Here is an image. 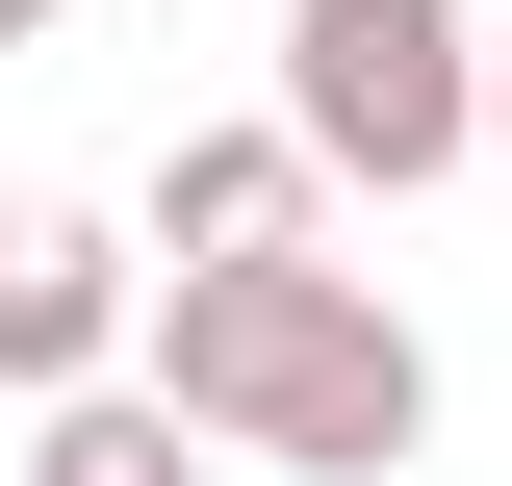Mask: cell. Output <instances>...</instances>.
I'll return each instance as SVG.
<instances>
[{
	"mask_svg": "<svg viewBox=\"0 0 512 486\" xmlns=\"http://www.w3.org/2000/svg\"><path fill=\"white\" fill-rule=\"evenodd\" d=\"M128 384H154L205 461H308V486H384L410 435H436L410 307L333 282V256H180V282L128 307Z\"/></svg>",
	"mask_w": 512,
	"mask_h": 486,
	"instance_id": "6da1fadb",
	"label": "cell"
},
{
	"mask_svg": "<svg viewBox=\"0 0 512 486\" xmlns=\"http://www.w3.org/2000/svg\"><path fill=\"white\" fill-rule=\"evenodd\" d=\"M282 128H308V180H461L487 154V26L461 0H282Z\"/></svg>",
	"mask_w": 512,
	"mask_h": 486,
	"instance_id": "7a4b0ae2",
	"label": "cell"
},
{
	"mask_svg": "<svg viewBox=\"0 0 512 486\" xmlns=\"http://www.w3.org/2000/svg\"><path fill=\"white\" fill-rule=\"evenodd\" d=\"M128 359V231H77V205H0V410H52V384Z\"/></svg>",
	"mask_w": 512,
	"mask_h": 486,
	"instance_id": "3957f363",
	"label": "cell"
},
{
	"mask_svg": "<svg viewBox=\"0 0 512 486\" xmlns=\"http://www.w3.org/2000/svg\"><path fill=\"white\" fill-rule=\"evenodd\" d=\"M308 128H180V180H154V256H308Z\"/></svg>",
	"mask_w": 512,
	"mask_h": 486,
	"instance_id": "277c9868",
	"label": "cell"
},
{
	"mask_svg": "<svg viewBox=\"0 0 512 486\" xmlns=\"http://www.w3.org/2000/svg\"><path fill=\"white\" fill-rule=\"evenodd\" d=\"M26 486H205V435L103 359V384H52V410H26Z\"/></svg>",
	"mask_w": 512,
	"mask_h": 486,
	"instance_id": "5b68a950",
	"label": "cell"
},
{
	"mask_svg": "<svg viewBox=\"0 0 512 486\" xmlns=\"http://www.w3.org/2000/svg\"><path fill=\"white\" fill-rule=\"evenodd\" d=\"M487 154H512V26H487Z\"/></svg>",
	"mask_w": 512,
	"mask_h": 486,
	"instance_id": "8992f818",
	"label": "cell"
},
{
	"mask_svg": "<svg viewBox=\"0 0 512 486\" xmlns=\"http://www.w3.org/2000/svg\"><path fill=\"white\" fill-rule=\"evenodd\" d=\"M26 26H52V0H0V52H26Z\"/></svg>",
	"mask_w": 512,
	"mask_h": 486,
	"instance_id": "52a82bcc",
	"label": "cell"
}]
</instances>
